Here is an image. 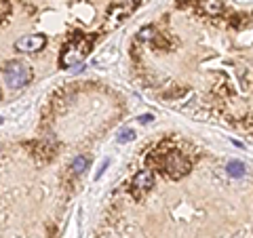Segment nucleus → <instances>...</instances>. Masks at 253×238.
<instances>
[{
	"label": "nucleus",
	"instance_id": "f257e3e1",
	"mask_svg": "<svg viewBox=\"0 0 253 238\" xmlns=\"http://www.w3.org/2000/svg\"><path fill=\"white\" fill-rule=\"evenodd\" d=\"M95 44V34H78L70 40L61 51V57H59V63L61 68H74L76 63H81L86 55L91 53Z\"/></svg>",
	"mask_w": 253,
	"mask_h": 238
},
{
	"label": "nucleus",
	"instance_id": "f03ea898",
	"mask_svg": "<svg viewBox=\"0 0 253 238\" xmlns=\"http://www.w3.org/2000/svg\"><path fill=\"white\" fill-rule=\"evenodd\" d=\"M139 4H141V0H112V4L108 6V21H106V28H110V30L118 28L133 11L137 9Z\"/></svg>",
	"mask_w": 253,
	"mask_h": 238
},
{
	"label": "nucleus",
	"instance_id": "7ed1b4c3",
	"mask_svg": "<svg viewBox=\"0 0 253 238\" xmlns=\"http://www.w3.org/2000/svg\"><path fill=\"white\" fill-rule=\"evenodd\" d=\"M32 76H34L32 74V68L23 61H11V63H6V68H4V80L11 89L26 86L32 80Z\"/></svg>",
	"mask_w": 253,
	"mask_h": 238
},
{
	"label": "nucleus",
	"instance_id": "20e7f679",
	"mask_svg": "<svg viewBox=\"0 0 253 238\" xmlns=\"http://www.w3.org/2000/svg\"><path fill=\"white\" fill-rule=\"evenodd\" d=\"M163 169H165V173H167L171 179H181L184 175H188V171H190V160H188L184 154L171 152V154L163 160Z\"/></svg>",
	"mask_w": 253,
	"mask_h": 238
},
{
	"label": "nucleus",
	"instance_id": "39448f33",
	"mask_svg": "<svg viewBox=\"0 0 253 238\" xmlns=\"http://www.w3.org/2000/svg\"><path fill=\"white\" fill-rule=\"evenodd\" d=\"M46 44V36L44 34H28L19 38L17 42H15V51L19 53H38L42 51Z\"/></svg>",
	"mask_w": 253,
	"mask_h": 238
},
{
	"label": "nucleus",
	"instance_id": "423d86ee",
	"mask_svg": "<svg viewBox=\"0 0 253 238\" xmlns=\"http://www.w3.org/2000/svg\"><path fill=\"white\" fill-rule=\"evenodd\" d=\"M154 186V175H152V171H139L135 177H133V184H131V190H133V196L135 198H141L144 194H148L150 190H152Z\"/></svg>",
	"mask_w": 253,
	"mask_h": 238
},
{
	"label": "nucleus",
	"instance_id": "0eeeda50",
	"mask_svg": "<svg viewBox=\"0 0 253 238\" xmlns=\"http://www.w3.org/2000/svg\"><path fill=\"white\" fill-rule=\"evenodd\" d=\"M226 173L234 179H241V177L247 175V166H245V162H241V160H230L226 164Z\"/></svg>",
	"mask_w": 253,
	"mask_h": 238
},
{
	"label": "nucleus",
	"instance_id": "6e6552de",
	"mask_svg": "<svg viewBox=\"0 0 253 238\" xmlns=\"http://www.w3.org/2000/svg\"><path fill=\"white\" fill-rule=\"evenodd\" d=\"M201 9L205 15H219L224 11V4H221V0H201Z\"/></svg>",
	"mask_w": 253,
	"mask_h": 238
},
{
	"label": "nucleus",
	"instance_id": "1a4fd4ad",
	"mask_svg": "<svg viewBox=\"0 0 253 238\" xmlns=\"http://www.w3.org/2000/svg\"><path fill=\"white\" fill-rule=\"evenodd\" d=\"M89 164H91L89 156H86V154H78V156L74 158V162H72V171L76 173V175H83V173L89 169Z\"/></svg>",
	"mask_w": 253,
	"mask_h": 238
},
{
	"label": "nucleus",
	"instance_id": "9d476101",
	"mask_svg": "<svg viewBox=\"0 0 253 238\" xmlns=\"http://www.w3.org/2000/svg\"><path fill=\"white\" fill-rule=\"evenodd\" d=\"M133 139H135V131L133 129H121V133L116 137L118 144H126V141H133Z\"/></svg>",
	"mask_w": 253,
	"mask_h": 238
},
{
	"label": "nucleus",
	"instance_id": "9b49d317",
	"mask_svg": "<svg viewBox=\"0 0 253 238\" xmlns=\"http://www.w3.org/2000/svg\"><path fill=\"white\" fill-rule=\"evenodd\" d=\"M154 36H156V30H154L152 26H146V28H141V30H139V40H144V42L152 40Z\"/></svg>",
	"mask_w": 253,
	"mask_h": 238
},
{
	"label": "nucleus",
	"instance_id": "f8f14e48",
	"mask_svg": "<svg viewBox=\"0 0 253 238\" xmlns=\"http://www.w3.org/2000/svg\"><path fill=\"white\" fill-rule=\"evenodd\" d=\"M108 164H110V160H108V158H106V160H104V162H101V169L97 171V175H95V179H99L101 175H104V171L108 169Z\"/></svg>",
	"mask_w": 253,
	"mask_h": 238
},
{
	"label": "nucleus",
	"instance_id": "ddd939ff",
	"mask_svg": "<svg viewBox=\"0 0 253 238\" xmlns=\"http://www.w3.org/2000/svg\"><path fill=\"white\" fill-rule=\"evenodd\" d=\"M154 120V116L152 114H144V116H139V122L144 124V122H152Z\"/></svg>",
	"mask_w": 253,
	"mask_h": 238
},
{
	"label": "nucleus",
	"instance_id": "4468645a",
	"mask_svg": "<svg viewBox=\"0 0 253 238\" xmlns=\"http://www.w3.org/2000/svg\"><path fill=\"white\" fill-rule=\"evenodd\" d=\"M0 124H2V116H0Z\"/></svg>",
	"mask_w": 253,
	"mask_h": 238
},
{
	"label": "nucleus",
	"instance_id": "2eb2a0df",
	"mask_svg": "<svg viewBox=\"0 0 253 238\" xmlns=\"http://www.w3.org/2000/svg\"><path fill=\"white\" fill-rule=\"evenodd\" d=\"M0 99H2V91H0Z\"/></svg>",
	"mask_w": 253,
	"mask_h": 238
}]
</instances>
